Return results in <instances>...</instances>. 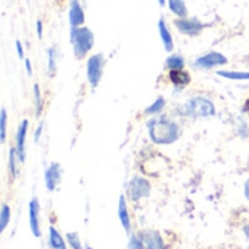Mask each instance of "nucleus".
I'll list each match as a JSON object with an SVG mask.
<instances>
[{"mask_svg": "<svg viewBox=\"0 0 249 249\" xmlns=\"http://www.w3.org/2000/svg\"><path fill=\"white\" fill-rule=\"evenodd\" d=\"M168 7L172 15L177 18H187L188 16V7L185 0H168Z\"/></svg>", "mask_w": 249, "mask_h": 249, "instance_id": "nucleus-18", "label": "nucleus"}, {"mask_svg": "<svg viewBox=\"0 0 249 249\" xmlns=\"http://www.w3.org/2000/svg\"><path fill=\"white\" fill-rule=\"evenodd\" d=\"M16 51H18V57L23 58V47H22V42L19 39L16 41Z\"/></svg>", "mask_w": 249, "mask_h": 249, "instance_id": "nucleus-31", "label": "nucleus"}, {"mask_svg": "<svg viewBox=\"0 0 249 249\" xmlns=\"http://www.w3.org/2000/svg\"><path fill=\"white\" fill-rule=\"evenodd\" d=\"M168 77H169V82H171L175 88H178V89H184V88L188 86L190 82H191L190 73L185 71L184 69H182V70H169Z\"/></svg>", "mask_w": 249, "mask_h": 249, "instance_id": "nucleus-14", "label": "nucleus"}, {"mask_svg": "<svg viewBox=\"0 0 249 249\" xmlns=\"http://www.w3.org/2000/svg\"><path fill=\"white\" fill-rule=\"evenodd\" d=\"M48 242H50V247L53 249H67L66 248V244H64V239L63 236L60 235V232L54 228V226H50L48 229Z\"/></svg>", "mask_w": 249, "mask_h": 249, "instance_id": "nucleus-19", "label": "nucleus"}, {"mask_svg": "<svg viewBox=\"0 0 249 249\" xmlns=\"http://www.w3.org/2000/svg\"><path fill=\"white\" fill-rule=\"evenodd\" d=\"M6 134H7V111L6 108H1L0 111V142H6Z\"/></svg>", "mask_w": 249, "mask_h": 249, "instance_id": "nucleus-23", "label": "nucleus"}, {"mask_svg": "<svg viewBox=\"0 0 249 249\" xmlns=\"http://www.w3.org/2000/svg\"><path fill=\"white\" fill-rule=\"evenodd\" d=\"M127 249H146L142 239L139 238V235H131L130 239H128V245H127Z\"/></svg>", "mask_w": 249, "mask_h": 249, "instance_id": "nucleus-27", "label": "nucleus"}, {"mask_svg": "<svg viewBox=\"0 0 249 249\" xmlns=\"http://www.w3.org/2000/svg\"><path fill=\"white\" fill-rule=\"evenodd\" d=\"M150 182L143 178V177H134L130 182H128V187H127V194H128V198L134 203L149 197L150 194Z\"/></svg>", "mask_w": 249, "mask_h": 249, "instance_id": "nucleus-7", "label": "nucleus"}, {"mask_svg": "<svg viewBox=\"0 0 249 249\" xmlns=\"http://www.w3.org/2000/svg\"><path fill=\"white\" fill-rule=\"evenodd\" d=\"M70 42L76 58H85L95 45V34L88 26L70 28Z\"/></svg>", "mask_w": 249, "mask_h": 249, "instance_id": "nucleus-3", "label": "nucleus"}, {"mask_svg": "<svg viewBox=\"0 0 249 249\" xmlns=\"http://www.w3.org/2000/svg\"><path fill=\"white\" fill-rule=\"evenodd\" d=\"M174 25L175 28L178 29L179 34L182 35H187V36H197L200 35L209 25L201 22L198 18H177L174 20Z\"/></svg>", "mask_w": 249, "mask_h": 249, "instance_id": "nucleus-6", "label": "nucleus"}, {"mask_svg": "<svg viewBox=\"0 0 249 249\" xmlns=\"http://www.w3.org/2000/svg\"><path fill=\"white\" fill-rule=\"evenodd\" d=\"M66 239H67V242H69L70 248L85 249L83 247H82V241H80V238H79V235H77L76 232H69V233L66 235Z\"/></svg>", "mask_w": 249, "mask_h": 249, "instance_id": "nucleus-26", "label": "nucleus"}, {"mask_svg": "<svg viewBox=\"0 0 249 249\" xmlns=\"http://www.w3.org/2000/svg\"><path fill=\"white\" fill-rule=\"evenodd\" d=\"M139 238L142 239L146 249H165V242L162 235L158 231H143L139 233Z\"/></svg>", "mask_w": 249, "mask_h": 249, "instance_id": "nucleus-9", "label": "nucleus"}, {"mask_svg": "<svg viewBox=\"0 0 249 249\" xmlns=\"http://www.w3.org/2000/svg\"><path fill=\"white\" fill-rule=\"evenodd\" d=\"M219 77L228 79V80H249V70H217L216 71Z\"/></svg>", "mask_w": 249, "mask_h": 249, "instance_id": "nucleus-17", "label": "nucleus"}, {"mask_svg": "<svg viewBox=\"0 0 249 249\" xmlns=\"http://www.w3.org/2000/svg\"><path fill=\"white\" fill-rule=\"evenodd\" d=\"M23 61H25V69H26V73L31 76V74H32V63H31V60H28V58H25Z\"/></svg>", "mask_w": 249, "mask_h": 249, "instance_id": "nucleus-32", "label": "nucleus"}, {"mask_svg": "<svg viewBox=\"0 0 249 249\" xmlns=\"http://www.w3.org/2000/svg\"><path fill=\"white\" fill-rule=\"evenodd\" d=\"M244 194H245L247 200L249 201V179L245 182V185H244Z\"/></svg>", "mask_w": 249, "mask_h": 249, "instance_id": "nucleus-33", "label": "nucleus"}, {"mask_svg": "<svg viewBox=\"0 0 249 249\" xmlns=\"http://www.w3.org/2000/svg\"><path fill=\"white\" fill-rule=\"evenodd\" d=\"M57 67H58V50L57 47L53 45L47 50V70L51 77L57 73Z\"/></svg>", "mask_w": 249, "mask_h": 249, "instance_id": "nucleus-16", "label": "nucleus"}, {"mask_svg": "<svg viewBox=\"0 0 249 249\" xmlns=\"http://www.w3.org/2000/svg\"><path fill=\"white\" fill-rule=\"evenodd\" d=\"M85 249H93V248H90V247H86V248Z\"/></svg>", "mask_w": 249, "mask_h": 249, "instance_id": "nucleus-36", "label": "nucleus"}, {"mask_svg": "<svg viewBox=\"0 0 249 249\" xmlns=\"http://www.w3.org/2000/svg\"><path fill=\"white\" fill-rule=\"evenodd\" d=\"M166 107V99L163 96H158L155 99V102L152 105H149L146 109H144V114L149 115V117H156V115H160L162 111L165 109Z\"/></svg>", "mask_w": 249, "mask_h": 249, "instance_id": "nucleus-21", "label": "nucleus"}, {"mask_svg": "<svg viewBox=\"0 0 249 249\" xmlns=\"http://www.w3.org/2000/svg\"><path fill=\"white\" fill-rule=\"evenodd\" d=\"M229 63L228 57L219 51H207L206 54L197 57L193 61V66L198 70H214L217 67L226 66Z\"/></svg>", "mask_w": 249, "mask_h": 249, "instance_id": "nucleus-5", "label": "nucleus"}, {"mask_svg": "<svg viewBox=\"0 0 249 249\" xmlns=\"http://www.w3.org/2000/svg\"><path fill=\"white\" fill-rule=\"evenodd\" d=\"M10 220V207L7 204H1V210H0V231L4 232V229L7 228Z\"/></svg>", "mask_w": 249, "mask_h": 249, "instance_id": "nucleus-24", "label": "nucleus"}, {"mask_svg": "<svg viewBox=\"0 0 249 249\" xmlns=\"http://www.w3.org/2000/svg\"><path fill=\"white\" fill-rule=\"evenodd\" d=\"M158 3H159V6H160V7H163V6L168 3V0H158Z\"/></svg>", "mask_w": 249, "mask_h": 249, "instance_id": "nucleus-34", "label": "nucleus"}, {"mask_svg": "<svg viewBox=\"0 0 249 249\" xmlns=\"http://www.w3.org/2000/svg\"><path fill=\"white\" fill-rule=\"evenodd\" d=\"M238 134H239L242 139H247L249 134L248 124H247L242 118H239V121H238Z\"/></svg>", "mask_w": 249, "mask_h": 249, "instance_id": "nucleus-28", "label": "nucleus"}, {"mask_svg": "<svg viewBox=\"0 0 249 249\" xmlns=\"http://www.w3.org/2000/svg\"><path fill=\"white\" fill-rule=\"evenodd\" d=\"M16 160H19L18 158V153H16V149H10L9 152V172L12 175V178L15 179L16 175H18V169H16Z\"/></svg>", "mask_w": 249, "mask_h": 249, "instance_id": "nucleus-25", "label": "nucleus"}, {"mask_svg": "<svg viewBox=\"0 0 249 249\" xmlns=\"http://www.w3.org/2000/svg\"><path fill=\"white\" fill-rule=\"evenodd\" d=\"M118 217H120V222H121L124 231L127 233H130L131 232V219H130V212H128V204H127L125 196L120 197V201H118Z\"/></svg>", "mask_w": 249, "mask_h": 249, "instance_id": "nucleus-15", "label": "nucleus"}, {"mask_svg": "<svg viewBox=\"0 0 249 249\" xmlns=\"http://www.w3.org/2000/svg\"><path fill=\"white\" fill-rule=\"evenodd\" d=\"M29 228L35 238H41V228H39V203L38 198L34 197L29 201Z\"/></svg>", "mask_w": 249, "mask_h": 249, "instance_id": "nucleus-12", "label": "nucleus"}, {"mask_svg": "<svg viewBox=\"0 0 249 249\" xmlns=\"http://www.w3.org/2000/svg\"><path fill=\"white\" fill-rule=\"evenodd\" d=\"M44 181H45V187L48 191H54L57 188V185L61 181V165L57 162L50 163V166L45 169V175H44Z\"/></svg>", "mask_w": 249, "mask_h": 249, "instance_id": "nucleus-10", "label": "nucleus"}, {"mask_svg": "<svg viewBox=\"0 0 249 249\" xmlns=\"http://www.w3.org/2000/svg\"><path fill=\"white\" fill-rule=\"evenodd\" d=\"M247 249H249V245H248V248H247Z\"/></svg>", "mask_w": 249, "mask_h": 249, "instance_id": "nucleus-37", "label": "nucleus"}, {"mask_svg": "<svg viewBox=\"0 0 249 249\" xmlns=\"http://www.w3.org/2000/svg\"><path fill=\"white\" fill-rule=\"evenodd\" d=\"M244 109H245V111H249V99L247 101V102H245V105H244Z\"/></svg>", "mask_w": 249, "mask_h": 249, "instance_id": "nucleus-35", "label": "nucleus"}, {"mask_svg": "<svg viewBox=\"0 0 249 249\" xmlns=\"http://www.w3.org/2000/svg\"><path fill=\"white\" fill-rule=\"evenodd\" d=\"M104 67H105V57L102 53L92 54L86 61V79L93 89L98 88V85L102 80Z\"/></svg>", "mask_w": 249, "mask_h": 249, "instance_id": "nucleus-4", "label": "nucleus"}, {"mask_svg": "<svg viewBox=\"0 0 249 249\" xmlns=\"http://www.w3.org/2000/svg\"><path fill=\"white\" fill-rule=\"evenodd\" d=\"M28 127H29V121L26 118H23L19 124V128L16 131V153L19 158V162L23 163L25 162V146H26V134H28Z\"/></svg>", "mask_w": 249, "mask_h": 249, "instance_id": "nucleus-8", "label": "nucleus"}, {"mask_svg": "<svg viewBox=\"0 0 249 249\" xmlns=\"http://www.w3.org/2000/svg\"><path fill=\"white\" fill-rule=\"evenodd\" d=\"M165 67L168 70H182V69H185V58L181 54L174 53L166 58Z\"/></svg>", "mask_w": 249, "mask_h": 249, "instance_id": "nucleus-20", "label": "nucleus"}, {"mask_svg": "<svg viewBox=\"0 0 249 249\" xmlns=\"http://www.w3.org/2000/svg\"><path fill=\"white\" fill-rule=\"evenodd\" d=\"M182 114L191 120L198 118H212L217 114L216 105L210 98L197 95L188 99L182 107Z\"/></svg>", "mask_w": 249, "mask_h": 249, "instance_id": "nucleus-2", "label": "nucleus"}, {"mask_svg": "<svg viewBox=\"0 0 249 249\" xmlns=\"http://www.w3.org/2000/svg\"><path fill=\"white\" fill-rule=\"evenodd\" d=\"M42 31H44V23L42 20H36V35L41 39L42 38Z\"/></svg>", "mask_w": 249, "mask_h": 249, "instance_id": "nucleus-30", "label": "nucleus"}, {"mask_svg": "<svg viewBox=\"0 0 249 249\" xmlns=\"http://www.w3.org/2000/svg\"><path fill=\"white\" fill-rule=\"evenodd\" d=\"M44 127H45V123H44V121H39L38 127H36L35 131H34V140H35V143H38V142L41 140V136H42V133H44Z\"/></svg>", "mask_w": 249, "mask_h": 249, "instance_id": "nucleus-29", "label": "nucleus"}, {"mask_svg": "<svg viewBox=\"0 0 249 249\" xmlns=\"http://www.w3.org/2000/svg\"><path fill=\"white\" fill-rule=\"evenodd\" d=\"M34 102H35V115L41 117L44 111V101H42V93H41V88L38 83L34 85Z\"/></svg>", "mask_w": 249, "mask_h": 249, "instance_id": "nucleus-22", "label": "nucleus"}, {"mask_svg": "<svg viewBox=\"0 0 249 249\" xmlns=\"http://www.w3.org/2000/svg\"><path fill=\"white\" fill-rule=\"evenodd\" d=\"M158 31H159V36H160V41H162V44H163L165 51L172 53L174 48H175V42H174L172 32H171V29L168 28L166 20H165L163 18H160L159 22H158Z\"/></svg>", "mask_w": 249, "mask_h": 249, "instance_id": "nucleus-13", "label": "nucleus"}, {"mask_svg": "<svg viewBox=\"0 0 249 249\" xmlns=\"http://www.w3.org/2000/svg\"><path fill=\"white\" fill-rule=\"evenodd\" d=\"M146 128L152 143L159 146H168L175 143L182 133L181 125L166 115L150 117L146 123Z\"/></svg>", "mask_w": 249, "mask_h": 249, "instance_id": "nucleus-1", "label": "nucleus"}, {"mask_svg": "<svg viewBox=\"0 0 249 249\" xmlns=\"http://www.w3.org/2000/svg\"><path fill=\"white\" fill-rule=\"evenodd\" d=\"M69 23L70 28L83 26L85 23V10L79 0H70L69 4Z\"/></svg>", "mask_w": 249, "mask_h": 249, "instance_id": "nucleus-11", "label": "nucleus"}]
</instances>
